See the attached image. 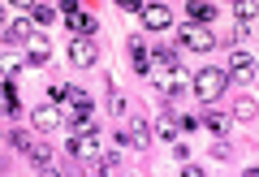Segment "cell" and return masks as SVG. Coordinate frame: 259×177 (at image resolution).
<instances>
[{
	"mask_svg": "<svg viewBox=\"0 0 259 177\" xmlns=\"http://www.w3.org/2000/svg\"><path fill=\"white\" fill-rule=\"evenodd\" d=\"M30 35H35V22H30V18H18V22L5 26V43H26Z\"/></svg>",
	"mask_w": 259,
	"mask_h": 177,
	"instance_id": "15",
	"label": "cell"
},
{
	"mask_svg": "<svg viewBox=\"0 0 259 177\" xmlns=\"http://www.w3.org/2000/svg\"><path fill=\"white\" fill-rule=\"evenodd\" d=\"M13 5H22V9H30V5H35V0H13Z\"/></svg>",
	"mask_w": 259,
	"mask_h": 177,
	"instance_id": "30",
	"label": "cell"
},
{
	"mask_svg": "<svg viewBox=\"0 0 259 177\" xmlns=\"http://www.w3.org/2000/svg\"><path fill=\"white\" fill-rule=\"evenodd\" d=\"M95 61H100V48H95L91 35H74L69 39V65L74 69H95Z\"/></svg>",
	"mask_w": 259,
	"mask_h": 177,
	"instance_id": "2",
	"label": "cell"
},
{
	"mask_svg": "<svg viewBox=\"0 0 259 177\" xmlns=\"http://www.w3.org/2000/svg\"><path fill=\"white\" fill-rule=\"evenodd\" d=\"M203 130L212 134V139H225V134L233 130V117H229V112H216V108H207V112H203Z\"/></svg>",
	"mask_w": 259,
	"mask_h": 177,
	"instance_id": "10",
	"label": "cell"
},
{
	"mask_svg": "<svg viewBox=\"0 0 259 177\" xmlns=\"http://www.w3.org/2000/svg\"><path fill=\"white\" fill-rule=\"evenodd\" d=\"M26 160L39 168V173H52V151H48V143H44V139H35V143L26 147Z\"/></svg>",
	"mask_w": 259,
	"mask_h": 177,
	"instance_id": "12",
	"label": "cell"
},
{
	"mask_svg": "<svg viewBox=\"0 0 259 177\" xmlns=\"http://www.w3.org/2000/svg\"><path fill=\"white\" fill-rule=\"evenodd\" d=\"M26 56H30V65H48V61H52V43H48V35H30L26 39Z\"/></svg>",
	"mask_w": 259,
	"mask_h": 177,
	"instance_id": "11",
	"label": "cell"
},
{
	"mask_svg": "<svg viewBox=\"0 0 259 177\" xmlns=\"http://www.w3.org/2000/svg\"><path fill=\"white\" fill-rule=\"evenodd\" d=\"M182 48H190V52H212V48H216V35H212V26L186 22V26H182Z\"/></svg>",
	"mask_w": 259,
	"mask_h": 177,
	"instance_id": "3",
	"label": "cell"
},
{
	"mask_svg": "<svg viewBox=\"0 0 259 177\" xmlns=\"http://www.w3.org/2000/svg\"><path fill=\"white\" fill-rule=\"evenodd\" d=\"M177 43H160L156 52H151V69H177Z\"/></svg>",
	"mask_w": 259,
	"mask_h": 177,
	"instance_id": "16",
	"label": "cell"
},
{
	"mask_svg": "<svg viewBox=\"0 0 259 177\" xmlns=\"http://www.w3.org/2000/svg\"><path fill=\"white\" fill-rule=\"evenodd\" d=\"M82 9V0H56V13H61V18H69V13H78Z\"/></svg>",
	"mask_w": 259,
	"mask_h": 177,
	"instance_id": "25",
	"label": "cell"
},
{
	"mask_svg": "<svg viewBox=\"0 0 259 177\" xmlns=\"http://www.w3.org/2000/svg\"><path fill=\"white\" fill-rule=\"evenodd\" d=\"M151 74H156V91H160V100H177V95H182L177 74H168V69H151Z\"/></svg>",
	"mask_w": 259,
	"mask_h": 177,
	"instance_id": "13",
	"label": "cell"
},
{
	"mask_svg": "<svg viewBox=\"0 0 259 177\" xmlns=\"http://www.w3.org/2000/svg\"><path fill=\"white\" fill-rule=\"evenodd\" d=\"M143 5H147V0H117L121 13H143Z\"/></svg>",
	"mask_w": 259,
	"mask_h": 177,
	"instance_id": "27",
	"label": "cell"
},
{
	"mask_svg": "<svg viewBox=\"0 0 259 177\" xmlns=\"http://www.w3.org/2000/svg\"><path fill=\"white\" fill-rule=\"evenodd\" d=\"M225 86H229V74H225V69H199V74H194V95H199V100L203 104H216L225 95Z\"/></svg>",
	"mask_w": 259,
	"mask_h": 177,
	"instance_id": "1",
	"label": "cell"
},
{
	"mask_svg": "<svg viewBox=\"0 0 259 177\" xmlns=\"http://www.w3.org/2000/svg\"><path fill=\"white\" fill-rule=\"evenodd\" d=\"M95 168H100V173H104V168H108V173H117V168H121V156H117V151H104Z\"/></svg>",
	"mask_w": 259,
	"mask_h": 177,
	"instance_id": "23",
	"label": "cell"
},
{
	"mask_svg": "<svg viewBox=\"0 0 259 177\" xmlns=\"http://www.w3.org/2000/svg\"><path fill=\"white\" fill-rule=\"evenodd\" d=\"M233 13L238 18H255V0H233Z\"/></svg>",
	"mask_w": 259,
	"mask_h": 177,
	"instance_id": "26",
	"label": "cell"
},
{
	"mask_svg": "<svg viewBox=\"0 0 259 177\" xmlns=\"http://www.w3.org/2000/svg\"><path fill=\"white\" fill-rule=\"evenodd\" d=\"M130 61H134V74H151V52H147V43L139 35L130 39Z\"/></svg>",
	"mask_w": 259,
	"mask_h": 177,
	"instance_id": "14",
	"label": "cell"
},
{
	"mask_svg": "<svg viewBox=\"0 0 259 177\" xmlns=\"http://www.w3.org/2000/svg\"><path fill=\"white\" fill-rule=\"evenodd\" d=\"M151 134H156V139H164V143H173V139H182V117H177V112L173 108H164V112H160V121H156V130H151Z\"/></svg>",
	"mask_w": 259,
	"mask_h": 177,
	"instance_id": "8",
	"label": "cell"
},
{
	"mask_svg": "<svg viewBox=\"0 0 259 177\" xmlns=\"http://www.w3.org/2000/svg\"><path fill=\"white\" fill-rule=\"evenodd\" d=\"M225 74H229L233 82H250V78H255V56H250L246 48H233V52H229V65H225Z\"/></svg>",
	"mask_w": 259,
	"mask_h": 177,
	"instance_id": "5",
	"label": "cell"
},
{
	"mask_svg": "<svg viewBox=\"0 0 259 177\" xmlns=\"http://www.w3.org/2000/svg\"><path fill=\"white\" fill-rule=\"evenodd\" d=\"M186 13H190V22H199V26H212L216 5H212V0H190V5H186Z\"/></svg>",
	"mask_w": 259,
	"mask_h": 177,
	"instance_id": "17",
	"label": "cell"
},
{
	"mask_svg": "<svg viewBox=\"0 0 259 177\" xmlns=\"http://www.w3.org/2000/svg\"><path fill=\"white\" fill-rule=\"evenodd\" d=\"M0 91H5V112L13 117V112L22 108V104H18V91H13V86H0Z\"/></svg>",
	"mask_w": 259,
	"mask_h": 177,
	"instance_id": "24",
	"label": "cell"
},
{
	"mask_svg": "<svg viewBox=\"0 0 259 177\" xmlns=\"http://www.w3.org/2000/svg\"><path fill=\"white\" fill-rule=\"evenodd\" d=\"M30 121H35L39 134H52V130H61V125H65V112L56 108V104H39V108L30 112Z\"/></svg>",
	"mask_w": 259,
	"mask_h": 177,
	"instance_id": "6",
	"label": "cell"
},
{
	"mask_svg": "<svg viewBox=\"0 0 259 177\" xmlns=\"http://www.w3.org/2000/svg\"><path fill=\"white\" fill-rule=\"evenodd\" d=\"M151 139H156V134H151V121H143V117H134V121H130L125 125V130H121L117 134V143H121V147H151Z\"/></svg>",
	"mask_w": 259,
	"mask_h": 177,
	"instance_id": "4",
	"label": "cell"
},
{
	"mask_svg": "<svg viewBox=\"0 0 259 177\" xmlns=\"http://www.w3.org/2000/svg\"><path fill=\"white\" fill-rule=\"evenodd\" d=\"M65 104H69V112H95L91 95H87L82 86H65Z\"/></svg>",
	"mask_w": 259,
	"mask_h": 177,
	"instance_id": "18",
	"label": "cell"
},
{
	"mask_svg": "<svg viewBox=\"0 0 259 177\" xmlns=\"http://www.w3.org/2000/svg\"><path fill=\"white\" fill-rule=\"evenodd\" d=\"M125 108H130V100H125L121 91H112V86H108V112H112V117H125Z\"/></svg>",
	"mask_w": 259,
	"mask_h": 177,
	"instance_id": "21",
	"label": "cell"
},
{
	"mask_svg": "<svg viewBox=\"0 0 259 177\" xmlns=\"http://www.w3.org/2000/svg\"><path fill=\"white\" fill-rule=\"evenodd\" d=\"M65 26H69V35H100V18H95V13H69V18H65Z\"/></svg>",
	"mask_w": 259,
	"mask_h": 177,
	"instance_id": "9",
	"label": "cell"
},
{
	"mask_svg": "<svg viewBox=\"0 0 259 177\" xmlns=\"http://www.w3.org/2000/svg\"><path fill=\"white\" fill-rule=\"evenodd\" d=\"M5 139H9V143H13V147H18V151H22V156H26V147H30V143H35V139H30V134H26V130H13V134H5Z\"/></svg>",
	"mask_w": 259,
	"mask_h": 177,
	"instance_id": "22",
	"label": "cell"
},
{
	"mask_svg": "<svg viewBox=\"0 0 259 177\" xmlns=\"http://www.w3.org/2000/svg\"><path fill=\"white\" fill-rule=\"evenodd\" d=\"M52 18H56L52 5H44V0H35V5H30V22H35V26H48Z\"/></svg>",
	"mask_w": 259,
	"mask_h": 177,
	"instance_id": "20",
	"label": "cell"
},
{
	"mask_svg": "<svg viewBox=\"0 0 259 177\" xmlns=\"http://www.w3.org/2000/svg\"><path fill=\"white\" fill-rule=\"evenodd\" d=\"M5 26H9V13H5V5H0V30H5Z\"/></svg>",
	"mask_w": 259,
	"mask_h": 177,
	"instance_id": "29",
	"label": "cell"
},
{
	"mask_svg": "<svg viewBox=\"0 0 259 177\" xmlns=\"http://www.w3.org/2000/svg\"><path fill=\"white\" fill-rule=\"evenodd\" d=\"M229 117L233 121H255V95H238V104H233Z\"/></svg>",
	"mask_w": 259,
	"mask_h": 177,
	"instance_id": "19",
	"label": "cell"
},
{
	"mask_svg": "<svg viewBox=\"0 0 259 177\" xmlns=\"http://www.w3.org/2000/svg\"><path fill=\"white\" fill-rule=\"evenodd\" d=\"M143 26L147 30H168L173 26V9L168 5H143Z\"/></svg>",
	"mask_w": 259,
	"mask_h": 177,
	"instance_id": "7",
	"label": "cell"
},
{
	"mask_svg": "<svg viewBox=\"0 0 259 177\" xmlns=\"http://www.w3.org/2000/svg\"><path fill=\"white\" fill-rule=\"evenodd\" d=\"M0 112H5V91H0Z\"/></svg>",
	"mask_w": 259,
	"mask_h": 177,
	"instance_id": "31",
	"label": "cell"
},
{
	"mask_svg": "<svg viewBox=\"0 0 259 177\" xmlns=\"http://www.w3.org/2000/svg\"><path fill=\"white\" fill-rule=\"evenodd\" d=\"M212 156H216V160H229V156H233V147H229V143H216Z\"/></svg>",
	"mask_w": 259,
	"mask_h": 177,
	"instance_id": "28",
	"label": "cell"
}]
</instances>
